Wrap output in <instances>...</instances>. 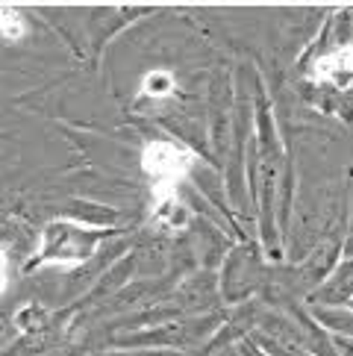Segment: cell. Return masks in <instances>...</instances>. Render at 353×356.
I'll return each instance as SVG.
<instances>
[{
	"label": "cell",
	"mask_w": 353,
	"mask_h": 356,
	"mask_svg": "<svg viewBox=\"0 0 353 356\" xmlns=\"http://www.w3.org/2000/svg\"><path fill=\"white\" fill-rule=\"evenodd\" d=\"M142 168L156 186V197H165L192 168V154L174 142H150L142 154Z\"/></svg>",
	"instance_id": "obj_1"
},
{
	"label": "cell",
	"mask_w": 353,
	"mask_h": 356,
	"mask_svg": "<svg viewBox=\"0 0 353 356\" xmlns=\"http://www.w3.org/2000/svg\"><path fill=\"white\" fill-rule=\"evenodd\" d=\"M100 236L77 224H50L44 230L42 259L47 265H77L92 257Z\"/></svg>",
	"instance_id": "obj_2"
},
{
	"label": "cell",
	"mask_w": 353,
	"mask_h": 356,
	"mask_svg": "<svg viewBox=\"0 0 353 356\" xmlns=\"http://www.w3.org/2000/svg\"><path fill=\"white\" fill-rule=\"evenodd\" d=\"M315 77L321 83H330L336 88H347V80H350V47H338L336 54L318 59L315 65Z\"/></svg>",
	"instance_id": "obj_3"
},
{
	"label": "cell",
	"mask_w": 353,
	"mask_h": 356,
	"mask_svg": "<svg viewBox=\"0 0 353 356\" xmlns=\"http://www.w3.org/2000/svg\"><path fill=\"white\" fill-rule=\"evenodd\" d=\"M15 330L18 333H42L47 330V309L42 303H27L15 312Z\"/></svg>",
	"instance_id": "obj_4"
},
{
	"label": "cell",
	"mask_w": 353,
	"mask_h": 356,
	"mask_svg": "<svg viewBox=\"0 0 353 356\" xmlns=\"http://www.w3.org/2000/svg\"><path fill=\"white\" fill-rule=\"evenodd\" d=\"M174 74L165 68H156V71H147L145 80H142V95L147 97H168L174 92Z\"/></svg>",
	"instance_id": "obj_5"
},
{
	"label": "cell",
	"mask_w": 353,
	"mask_h": 356,
	"mask_svg": "<svg viewBox=\"0 0 353 356\" xmlns=\"http://www.w3.org/2000/svg\"><path fill=\"white\" fill-rule=\"evenodd\" d=\"M156 218L165 227H183L188 221V212L176 203L174 195H165V197H156Z\"/></svg>",
	"instance_id": "obj_6"
},
{
	"label": "cell",
	"mask_w": 353,
	"mask_h": 356,
	"mask_svg": "<svg viewBox=\"0 0 353 356\" xmlns=\"http://www.w3.org/2000/svg\"><path fill=\"white\" fill-rule=\"evenodd\" d=\"M24 33H27V24H24V18L18 12H9V9L0 12V35H3L6 42L24 39Z\"/></svg>",
	"instance_id": "obj_7"
},
{
	"label": "cell",
	"mask_w": 353,
	"mask_h": 356,
	"mask_svg": "<svg viewBox=\"0 0 353 356\" xmlns=\"http://www.w3.org/2000/svg\"><path fill=\"white\" fill-rule=\"evenodd\" d=\"M9 286V259H6V253L0 250V291H6Z\"/></svg>",
	"instance_id": "obj_8"
}]
</instances>
